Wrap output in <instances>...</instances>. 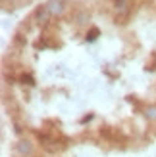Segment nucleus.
<instances>
[{
	"label": "nucleus",
	"mask_w": 156,
	"mask_h": 157,
	"mask_svg": "<svg viewBox=\"0 0 156 157\" xmlns=\"http://www.w3.org/2000/svg\"><path fill=\"white\" fill-rule=\"evenodd\" d=\"M143 117L149 123H156V104H149L143 107Z\"/></svg>",
	"instance_id": "423d86ee"
},
{
	"label": "nucleus",
	"mask_w": 156,
	"mask_h": 157,
	"mask_svg": "<svg viewBox=\"0 0 156 157\" xmlns=\"http://www.w3.org/2000/svg\"><path fill=\"white\" fill-rule=\"evenodd\" d=\"M44 6H46V10H48L52 19L64 17L66 12H68V8H69L66 0H48V2H44Z\"/></svg>",
	"instance_id": "f03ea898"
},
{
	"label": "nucleus",
	"mask_w": 156,
	"mask_h": 157,
	"mask_svg": "<svg viewBox=\"0 0 156 157\" xmlns=\"http://www.w3.org/2000/svg\"><path fill=\"white\" fill-rule=\"evenodd\" d=\"M125 2H133V0H125Z\"/></svg>",
	"instance_id": "9d476101"
},
{
	"label": "nucleus",
	"mask_w": 156,
	"mask_h": 157,
	"mask_svg": "<svg viewBox=\"0 0 156 157\" xmlns=\"http://www.w3.org/2000/svg\"><path fill=\"white\" fill-rule=\"evenodd\" d=\"M89 21H91V13L85 10V8H81V10H77L73 13V25L75 27H87L89 29Z\"/></svg>",
	"instance_id": "20e7f679"
},
{
	"label": "nucleus",
	"mask_w": 156,
	"mask_h": 157,
	"mask_svg": "<svg viewBox=\"0 0 156 157\" xmlns=\"http://www.w3.org/2000/svg\"><path fill=\"white\" fill-rule=\"evenodd\" d=\"M19 81H21V84H29V86H33V84H35V78H33V75H29V73H21Z\"/></svg>",
	"instance_id": "6e6552de"
},
{
	"label": "nucleus",
	"mask_w": 156,
	"mask_h": 157,
	"mask_svg": "<svg viewBox=\"0 0 156 157\" xmlns=\"http://www.w3.org/2000/svg\"><path fill=\"white\" fill-rule=\"evenodd\" d=\"M50 19H52V17H50V13H48V10H46V6L43 4V6H39L37 10L33 12V15H31V19H29V21H35V23H39L41 27H46Z\"/></svg>",
	"instance_id": "7ed1b4c3"
},
{
	"label": "nucleus",
	"mask_w": 156,
	"mask_h": 157,
	"mask_svg": "<svg viewBox=\"0 0 156 157\" xmlns=\"http://www.w3.org/2000/svg\"><path fill=\"white\" fill-rule=\"evenodd\" d=\"M112 12L116 15V23H125V19L133 12V2H125V0H112Z\"/></svg>",
	"instance_id": "f257e3e1"
},
{
	"label": "nucleus",
	"mask_w": 156,
	"mask_h": 157,
	"mask_svg": "<svg viewBox=\"0 0 156 157\" xmlns=\"http://www.w3.org/2000/svg\"><path fill=\"white\" fill-rule=\"evenodd\" d=\"M14 151L18 157H31L33 155V144H31L29 140H19V142L15 144Z\"/></svg>",
	"instance_id": "39448f33"
},
{
	"label": "nucleus",
	"mask_w": 156,
	"mask_h": 157,
	"mask_svg": "<svg viewBox=\"0 0 156 157\" xmlns=\"http://www.w3.org/2000/svg\"><path fill=\"white\" fill-rule=\"evenodd\" d=\"M98 36H100V29L92 25V27L87 29V33H85V42H95Z\"/></svg>",
	"instance_id": "0eeeda50"
},
{
	"label": "nucleus",
	"mask_w": 156,
	"mask_h": 157,
	"mask_svg": "<svg viewBox=\"0 0 156 157\" xmlns=\"http://www.w3.org/2000/svg\"><path fill=\"white\" fill-rule=\"evenodd\" d=\"M145 69H146V71H156V52L150 56V59L146 61V67Z\"/></svg>",
	"instance_id": "1a4fd4ad"
}]
</instances>
